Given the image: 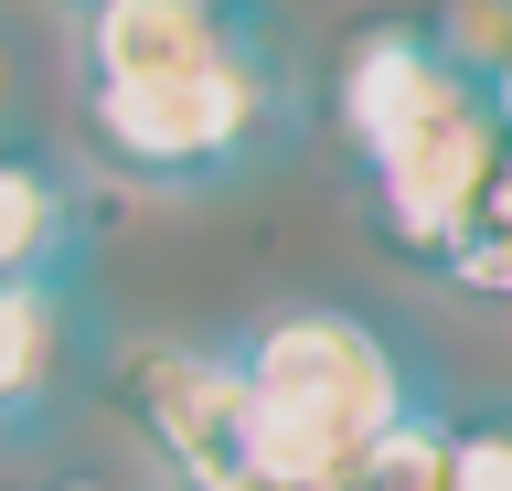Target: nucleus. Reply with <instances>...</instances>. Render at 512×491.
Returning a JSON list of instances; mask_svg holds the SVG:
<instances>
[{"label":"nucleus","instance_id":"nucleus-1","mask_svg":"<svg viewBox=\"0 0 512 491\" xmlns=\"http://www.w3.org/2000/svg\"><path fill=\"white\" fill-rule=\"evenodd\" d=\"M246 374V470L256 491H342L427 406L416 363L342 299H299L235 342Z\"/></svg>","mask_w":512,"mask_h":491},{"label":"nucleus","instance_id":"nucleus-2","mask_svg":"<svg viewBox=\"0 0 512 491\" xmlns=\"http://www.w3.org/2000/svg\"><path fill=\"white\" fill-rule=\"evenodd\" d=\"M86 150L118 182H150V193H224L246 182L256 161H278L288 129H299V75H288L278 22H256L224 65L171 75V86H86L75 107Z\"/></svg>","mask_w":512,"mask_h":491},{"label":"nucleus","instance_id":"nucleus-3","mask_svg":"<svg viewBox=\"0 0 512 491\" xmlns=\"http://www.w3.org/2000/svg\"><path fill=\"white\" fill-rule=\"evenodd\" d=\"M491 171H502V129H491V97L459 75L416 129H395L363 161V225H374V246L438 278V257L470 225V203L491 193Z\"/></svg>","mask_w":512,"mask_h":491},{"label":"nucleus","instance_id":"nucleus-4","mask_svg":"<svg viewBox=\"0 0 512 491\" xmlns=\"http://www.w3.org/2000/svg\"><path fill=\"white\" fill-rule=\"evenodd\" d=\"M107 406L182 491H256L235 353H214V342H139V353L107 363Z\"/></svg>","mask_w":512,"mask_h":491},{"label":"nucleus","instance_id":"nucleus-5","mask_svg":"<svg viewBox=\"0 0 512 491\" xmlns=\"http://www.w3.org/2000/svg\"><path fill=\"white\" fill-rule=\"evenodd\" d=\"M448 86H459V65L438 54V33H427L416 11H374V22H352V33L331 43V129H342L352 171L374 161L395 129H416Z\"/></svg>","mask_w":512,"mask_h":491},{"label":"nucleus","instance_id":"nucleus-6","mask_svg":"<svg viewBox=\"0 0 512 491\" xmlns=\"http://www.w3.org/2000/svg\"><path fill=\"white\" fill-rule=\"evenodd\" d=\"M267 22V0H118L75 22V86H171V75L224 65Z\"/></svg>","mask_w":512,"mask_h":491},{"label":"nucleus","instance_id":"nucleus-7","mask_svg":"<svg viewBox=\"0 0 512 491\" xmlns=\"http://www.w3.org/2000/svg\"><path fill=\"white\" fill-rule=\"evenodd\" d=\"M75 342H86L75 278H22V289H0V449H22L32 427L54 417L64 374H75Z\"/></svg>","mask_w":512,"mask_h":491},{"label":"nucleus","instance_id":"nucleus-8","mask_svg":"<svg viewBox=\"0 0 512 491\" xmlns=\"http://www.w3.org/2000/svg\"><path fill=\"white\" fill-rule=\"evenodd\" d=\"M75 278V171L43 139H0V289Z\"/></svg>","mask_w":512,"mask_h":491},{"label":"nucleus","instance_id":"nucleus-9","mask_svg":"<svg viewBox=\"0 0 512 491\" xmlns=\"http://www.w3.org/2000/svg\"><path fill=\"white\" fill-rule=\"evenodd\" d=\"M438 278L459 299H502L512 310V139H502V171H491V193L470 203V225H459V246L438 257Z\"/></svg>","mask_w":512,"mask_h":491},{"label":"nucleus","instance_id":"nucleus-10","mask_svg":"<svg viewBox=\"0 0 512 491\" xmlns=\"http://www.w3.org/2000/svg\"><path fill=\"white\" fill-rule=\"evenodd\" d=\"M342 491H448V417H438V406H416V417L395 427Z\"/></svg>","mask_w":512,"mask_h":491},{"label":"nucleus","instance_id":"nucleus-11","mask_svg":"<svg viewBox=\"0 0 512 491\" xmlns=\"http://www.w3.org/2000/svg\"><path fill=\"white\" fill-rule=\"evenodd\" d=\"M427 33H438V54L470 75V86H491V75L512 65V0H438Z\"/></svg>","mask_w":512,"mask_h":491},{"label":"nucleus","instance_id":"nucleus-12","mask_svg":"<svg viewBox=\"0 0 512 491\" xmlns=\"http://www.w3.org/2000/svg\"><path fill=\"white\" fill-rule=\"evenodd\" d=\"M448 491H512V406L448 417Z\"/></svg>","mask_w":512,"mask_h":491},{"label":"nucleus","instance_id":"nucleus-13","mask_svg":"<svg viewBox=\"0 0 512 491\" xmlns=\"http://www.w3.org/2000/svg\"><path fill=\"white\" fill-rule=\"evenodd\" d=\"M11 107H22V65H11V43H0V139H11Z\"/></svg>","mask_w":512,"mask_h":491},{"label":"nucleus","instance_id":"nucleus-14","mask_svg":"<svg viewBox=\"0 0 512 491\" xmlns=\"http://www.w3.org/2000/svg\"><path fill=\"white\" fill-rule=\"evenodd\" d=\"M480 97H491V129H502V139H512V65H502V75H491V86H480Z\"/></svg>","mask_w":512,"mask_h":491},{"label":"nucleus","instance_id":"nucleus-15","mask_svg":"<svg viewBox=\"0 0 512 491\" xmlns=\"http://www.w3.org/2000/svg\"><path fill=\"white\" fill-rule=\"evenodd\" d=\"M43 491H118L107 470H64V481H43Z\"/></svg>","mask_w":512,"mask_h":491},{"label":"nucleus","instance_id":"nucleus-16","mask_svg":"<svg viewBox=\"0 0 512 491\" xmlns=\"http://www.w3.org/2000/svg\"><path fill=\"white\" fill-rule=\"evenodd\" d=\"M43 11H64V22H96V11H118V0H43Z\"/></svg>","mask_w":512,"mask_h":491}]
</instances>
